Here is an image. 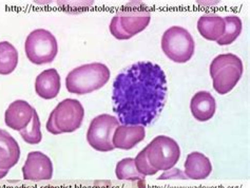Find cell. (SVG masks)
<instances>
[{
  "label": "cell",
  "mask_w": 250,
  "mask_h": 188,
  "mask_svg": "<svg viewBox=\"0 0 250 188\" xmlns=\"http://www.w3.org/2000/svg\"><path fill=\"white\" fill-rule=\"evenodd\" d=\"M225 21L219 15H204L197 21V30L207 41L216 42L225 33Z\"/></svg>",
  "instance_id": "e0dca14e"
},
{
  "label": "cell",
  "mask_w": 250,
  "mask_h": 188,
  "mask_svg": "<svg viewBox=\"0 0 250 188\" xmlns=\"http://www.w3.org/2000/svg\"><path fill=\"white\" fill-rule=\"evenodd\" d=\"M18 64V52L9 42H0V74L9 75Z\"/></svg>",
  "instance_id": "ac0fdd59"
},
{
  "label": "cell",
  "mask_w": 250,
  "mask_h": 188,
  "mask_svg": "<svg viewBox=\"0 0 250 188\" xmlns=\"http://www.w3.org/2000/svg\"><path fill=\"white\" fill-rule=\"evenodd\" d=\"M110 70L102 63L83 64L67 75L65 87L70 93L88 94L103 88L110 80Z\"/></svg>",
  "instance_id": "7a4b0ae2"
},
{
  "label": "cell",
  "mask_w": 250,
  "mask_h": 188,
  "mask_svg": "<svg viewBox=\"0 0 250 188\" xmlns=\"http://www.w3.org/2000/svg\"><path fill=\"white\" fill-rule=\"evenodd\" d=\"M184 173L190 180H205L212 171V165L210 160L199 151H193L187 155Z\"/></svg>",
  "instance_id": "2e32d148"
},
{
  "label": "cell",
  "mask_w": 250,
  "mask_h": 188,
  "mask_svg": "<svg viewBox=\"0 0 250 188\" xmlns=\"http://www.w3.org/2000/svg\"><path fill=\"white\" fill-rule=\"evenodd\" d=\"M149 164L157 171H165L175 166L181 158L177 142L167 135H159L146 146Z\"/></svg>",
  "instance_id": "52a82bcc"
},
{
  "label": "cell",
  "mask_w": 250,
  "mask_h": 188,
  "mask_svg": "<svg viewBox=\"0 0 250 188\" xmlns=\"http://www.w3.org/2000/svg\"><path fill=\"white\" fill-rule=\"evenodd\" d=\"M23 179L32 182L49 181L53 177V163L47 154L31 151L22 166Z\"/></svg>",
  "instance_id": "9c48e42d"
},
{
  "label": "cell",
  "mask_w": 250,
  "mask_h": 188,
  "mask_svg": "<svg viewBox=\"0 0 250 188\" xmlns=\"http://www.w3.org/2000/svg\"><path fill=\"white\" fill-rule=\"evenodd\" d=\"M8 172H9V170H2V169H0V180L1 179H3L6 174H8Z\"/></svg>",
  "instance_id": "d4e9b609"
},
{
  "label": "cell",
  "mask_w": 250,
  "mask_h": 188,
  "mask_svg": "<svg viewBox=\"0 0 250 188\" xmlns=\"http://www.w3.org/2000/svg\"><path fill=\"white\" fill-rule=\"evenodd\" d=\"M33 111H34V108L28 102L22 100L13 102L9 108L5 110V125L13 130L21 131L31 123Z\"/></svg>",
  "instance_id": "8fae6325"
},
{
  "label": "cell",
  "mask_w": 250,
  "mask_h": 188,
  "mask_svg": "<svg viewBox=\"0 0 250 188\" xmlns=\"http://www.w3.org/2000/svg\"><path fill=\"white\" fill-rule=\"evenodd\" d=\"M135 162V167L136 170L141 173L142 176L146 177V176H153L157 172L155 168H153L149 164L148 159H147V151H146V147H145L143 150L139 152V154L136 155V158L134 159Z\"/></svg>",
  "instance_id": "7402d4cb"
},
{
  "label": "cell",
  "mask_w": 250,
  "mask_h": 188,
  "mask_svg": "<svg viewBox=\"0 0 250 188\" xmlns=\"http://www.w3.org/2000/svg\"><path fill=\"white\" fill-rule=\"evenodd\" d=\"M190 110L196 121L207 122L211 120L216 110L213 95L208 91L196 92L190 102Z\"/></svg>",
  "instance_id": "9a60e30c"
},
{
  "label": "cell",
  "mask_w": 250,
  "mask_h": 188,
  "mask_svg": "<svg viewBox=\"0 0 250 188\" xmlns=\"http://www.w3.org/2000/svg\"><path fill=\"white\" fill-rule=\"evenodd\" d=\"M83 118L84 109L80 101L63 100L51 112L47 122V130L55 135L74 132L81 128Z\"/></svg>",
  "instance_id": "277c9868"
},
{
  "label": "cell",
  "mask_w": 250,
  "mask_h": 188,
  "mask_svg": "<svg viewBox=\"0 0 250 188\" xmlns=\"http://www.w3.org/2000/svg\"><path fill=\"white\" fill-rule=\"evenodd\" d=\"M146 137L145 127L140 125H118L112 138V144L114 148L130 150L140 144Z\"/></svg>",
  "instance_id": "7c38bea8"
},
{
  "label": "cell",
  "mask_w": 250,
  "mask_h": 188,
  "mask_svg": "<svg viewBox=\"0 0 250 188\" xmlns=\"http://www.w3.org/2000/svg\"><path fill=\"white\" fill-rule=\"evenodd\" d=\"M115 174L116 178L122 181L145 180V177L136 170L135 162L132 158H126L118 162L115 168Z\"/></svg>",
  "instance_id": "ffe728a7"
},
{
  "label": "cell",
  "mask_w": 250,
  "mask_h": 188,
  "mask_svg": "<svg viewBox=\"0 0 250 188\" xmlns=\"http://www.w3.org/2000/svg\"><path fill=\"white\" fill-rule=\"evenodd\" d=\"M225 21V33L220 38V40L216 41L218 44L220 46H229L233 42L236 41L242 32V21L239 16L231 15V16H226L224 18Z\"/></svg>",
  "instance_id": "d6986e66"
},
{
  "label": "cell",
  "mask_w": 250,
  "mask_h": 188,
  "mask_svg": "<svg viewBox=\"0 0 250 188\" xmlns=\"http://www.w3.org/2000/svg\"><path fill=\"white\" fill-rule=\"evenodd\" d=\"M94 4V1H59L58 5L64 9L72 10L74 12H81L80 10H85Z\"/></svg>",
  "instance_id": "603a6c76"
},
{
  "label": "cell",
  "mask_w": 250,
  "mask_h": 188,
  "mask_svg": "<svg viewBox=\"0 0 250 188\" xmlns=\"http://www.w3.org/2000/svg\"><path fill=\"white\" fill-rule=\"evenodd\" d=\"M120 125L117 118L110 114H101L92 120L87 132L89 145L101 152L114 150L112 138L116 127Z\"/></svg>",
  "instance_id": "ba28073f"
},
{
  "label": "cell",
  "mask_w": 250,
  "mask_h": 188,
  "mask_svg": "<svg viewBox=\"0 0 250 188\" xmlns=\"http://www.w3.org/2000/svg\"><path fill=\"white\" fill-rule=\"evenodd\" d=\"M159 181H164V180H188V178L186 177V174L184 173V171H182L179 168H171V169L165 170L163 174L157 178Z\"/></svg>",
  "instance_id": "cb8c5ba5"
},
{
  "label": "cell",
  "mask_w": 250,
  "mask_h": 188,
  "mask_svg": "<svg viewBox=\"0 0 250 188\" xmlns=\"http://www.w3.org/2000/svg\"><path fill=\"white\" fill-rule=\"evenodd\" d=\"M244 66L239 56L232 53L216 56L210 64L213 89L221 95L227 94L241 80Z\"/></svg>",
  "instance_id": "3957f363"
},
{
  "label": "cell",
  "mask_w": 250,
  "mask_h": 188,
  "mask_svg": "<svg viewBox=\"0 0 250 188\" xmlns=\"http://www.w3.org/2000/svg\"><path fill=\"white\" fill-rule=\"evenodd\" d=\"M162 50L165 55L174 63H185L191 60L195 43L189 32L182 27H171L162 37Z\"/></svg>",
  "instance_id": "5b68a950"
},
{
  "label": "cell",
  "mask_w": 250,
  "mask_h": 188,
  "mask_svg": "<svg viewBox=\"0 0 250 188\" xmlns=\"http://www.w3.org/2000/svg\"><path fill=\"white\" fill-rule=\"evenodd\" d=\"M24 51L32 63H50L55 60L58 53L57 40L48 30H34L25 40Z\"/></svg>",
  "instance_id": "8992f818"
},
{
  "label": "cell",
  "mask_w": 250,
  "mask_h": 188,
  "mask_svg": "<svg viewBox=\"0 0 250 188\" xmlns=\"http://www.w3.org/2000/svg\"><path fill=\"white\" fill-rule=\"evenodd\" d=\"M21 159V147L8 132L0 129V169L10 170Z\"/></svg>",
  "instance_id": "4fadbf2b"
},
{
  "label": "cell",
  "mask_w": 250,
  "mask_h": 188,
  "mask_svg": "<svg viewBox=\"0 0 250 188\" xmlns=\"http://www.w3.org/2000/svg\"><path fill=\"white\" fill-rule=\"evenodd\" d=\"M167 79L160 64L139 62L113 82V110L121 125L149 126L166 104Z\"/></svg>",
  "instance_id": "6da1fadb"
},
{
  "label": "cell",
  "mask_w": 250,
  "mask_h": 188,
  "mask_svg": "<svg viewBox=\"0 0 250 188\" xmlns=\"http://www.w3.org/2000/svg\"><path fill=\"white\" fill-rule=\"evenodd\" d=\"M114 19L124 33L131 38L148 27L151 21V13L147 10L128 9L127 11L116 13Z\"/></svg>",
  "instance_id": "30bf717a"
},
{
  "label": "cell",
  "mask_w": 250,
  "mask_h": 188,
  "mask_svg": "<svg viewBox=\"0 0 250 188\" xmlns=\"http://www.w3.org/2000/svg\"><path fill=\"white\" fill-rule=\"evenodd\" d=\"M62 83L56 69H47L36 77L35 91L44 100H52L59 94Z\"/></svg>",
  "instance_id": "5bb4252c"
},
{
  "label": "cell",
  "mask_w": 250,
  "mask_h": 188,
  "mask_svg": "<svg viewBox=\"0 0 250 188\" xmlns=\"http://www.w3.org/2000/svg\"><path fill=\"white\" fill-rule=\"evenodd\" d=\"M22 140L28 143L30 145H37L42 140V125L41 121H39V116L34 109L33 111V118L30 124L25 127L22 130L19 131Z\"/></svg>",
  "instance_id": "44dd1931"
}]
</instances>
